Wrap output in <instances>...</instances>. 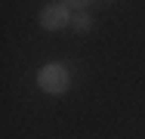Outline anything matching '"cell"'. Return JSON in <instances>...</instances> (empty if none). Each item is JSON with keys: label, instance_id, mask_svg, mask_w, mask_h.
I'll return each mask as SVG.
<instances>
[{"label": "cell", "instance_id": "3957f363", "mask_svg": "<svg viewBox=\"0 0 145 139\" xmlns=\"http://www.w3.org/2000/svg\"><path fill=\"white\" fill-rule=\"evenodd\" d=\"M71 28H74L77 34H87L89 28H93V16H89L87 9H84V12H74V19H71Z\"/></svg>", "mask_w": 145, "mask_h": 139}, {"label": "cell", "instance_id": "6da1fadb", "mask_svg": "<svg viewBox=\"0 0 145 139\" xmlns=\"http://www.w3.org/2000/svg\"><path fill=\"white\" fill-rule=\"evenodd\" d=\"M37 87L50 96H65L71 90V68L65 62H46L37 71Z\"/></svg>", "mask_w": 145, "mask_h": 139}, {"label": "cell", "instance_id": "7a4b0ae2", "mask_svg": "<svg viewBox=\"0 0 145 139\" xmlns=\"http://www.w3.org/2000/svg\"><path fill=\"white\" fill-rule=\"evenodd\" d=\"M71 19H74V9L68 6V3H46L43 9H40V28L43 31H62V28L71 25Z\"/></svg>", "mask_w": 145, "mask_h": 139}]
</instances>
